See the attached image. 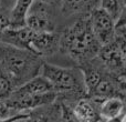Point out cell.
Instances as JSON below:
<instances>
[{
	"instance_id": "1",
	"label": "cell",
	"mask_w": 126,
	"mask_h": 122,
	"mask_svg": "<svg viewBox=\"0 0 126 122\" xmlns=\"http://www.w3.org/2000/svg\"><path fill=\"white\" fill-rule=\"evenodd\" d=\"M89 16L79 17L61 31L60 52L71 58L78 65L97 57L102 48L93 32Z\"/></svg>"
},
{
	"instance_id": "2",
	"label": "cell",
	"mask_w": 126,
	"mask_h": 122,
	"mask_svg": "<svg viewBox=\"0 0 126 122\" xmlns=\"http://www.w3.org/2000/svg\"><path fill=\"white\" fill-rule=\"evenodd\" d=\"M44 58L32 50L0 42V64L11 78L16 88L39 76Z\"/></svg>"
},
{
	"instance_id": "3",
	"label": "cell",
	"mask_w": 126,
	"mask_h": 122,
	"mask_svg": "<svg viewBox=\"0 0 126 122\" xmlns=\"http://www.w3.org/2000/svg\"><path fill=\"white\" fill-rule=\"evenodd\" d=\"M40 74L51 82L59 100L74 105L78 100L86 97L84 76L80 67L62 68L44 62Z\"/></svg>"
},
{
	"instance_id": "4",
	"label": "cell",
	"mask_w": 126,
	"mask_h": 122,
	"mask_svg": "<svg viewBox=\"0 0 126 122\" xmlns=\"http://www.w3.org/2000/svg\"><path fill=\"white\" fill-rule=\"evenodd\" d=\"M52 7L41 0H34L27 17V26L35 32L54 31L55 21Z\"/></svg>"
},
{
	"instance_id": "5",
	"label": "cell",
	"mask_w": 126,
	"mask_h": 122,
	"mask_svg": "<svg viewBox=\"0 0 126 122\" xmlns=\"http://www.w3.org/2000/svg\"><path fill=\"white\" fill-rule=\"evenodd\" d=\"M90 22L94 35L102 46L107 44L115 38L116 21L101 7L90 13Z\"/></svg>"
},
{
	"instance_id": "6",
	"label": "cell",
	"mask_w": 126,
	"mask_h": 122,
	"mask_svg": "<svg viewBox=\"0 0 126 122\" xmlns=\"http://www.w3.org/2000/svg\"><path fill=\"white\" fill-rule=\"evenodd\" d=\"M58 92L50 91L40 94H29V96H10L7 99L8 104L16 112L32 110L34 108L41 107L44 104L52 103L57 100Z\"/></svg>"
},
{
	"instance_id": "7",
	"label": "cell",
	"mask_w": 126,
	"mask_h": 122,
	"mask_svg": "<svg viewBox=\"0 0 126 122\" xmlns=\"http://www.w3.org/2000/svg\"><path fill=\"white\" fill-rule=\"evenodd\" d=\"M61 32L58 31H42L35 32L31 41V50L39 56L46 58L53 56L60 51Z\"/></svg>"
},
{
	"instance_id": "8",
	"label": "cell",
	"mask_w": 126,
	"mask_h": 122,
	"mask_svg": "<svg viewBox=\"0 0 126 122\" xmlns=\"http://www.w3.org/2000/svg\"><path fill=\"white\" fill-rule=\"evenodd\" d=\"M97 105V110L102 121H115L118 120L122 113L125 111V103L120 96L107 97L97 99L91 98Z\"/></svg>"
},
{
	"instance_id": "9",
	"label": "cell",
	"mask_w": 126,
	"mask_h": 122,
	"mask_svg": "<svg viewBox=\"0 0 126 122\" xmlns=\"http://www.w3.org/2000/svg\"><path fill=\"white\" fill-rule=\"evenodd\" d=\"M33 35H34V31L28 26L21 27V28L9 27L3 32L0 42L17 47V48L31 50V41H32Z\"/></svg>"
},
{
	"instance_id": "10",
	"label": "cell",
	"mask_w": 126,
	"mask_h": 122,
	"mask_svg": "<svg viewBox=\"0 0 126 122\" xmlns=\"http://www.w3.org/2000/svg\"><path fill=\"white\" fill-rule=\"evenodd\" d=\"M101 7V0H62L60 4L61 13L69 16H89L93 10Z\"/></svg>"
},
{
	"instance_id": "11",
	"label": "cell",
	"mask_w": 126,
	"mask_h": 122,
	"mask_svg": "<svg viewBox=\"0 0 126 122\" xmlns=\"http://www.w3.org/2000/svg\"><path fill=\"white\" fill-rule=\"evenodd\" d=\"M73 111L78 122L102 121L97 110V105L90 97H83L73 105Z\"/></svg>"
},
{
	"instance_id": "12",
	"label": "cell",
	"mask_w": 126,
	"mask_h": 122,
	"mask_svg": "<svg viewBox=\"0 0 126 122\" xmlns=\"http://www.w3.org/2000/svg\"><path fill=\"white\" fill-rule=\"evenodd\" d=\"M62 109L60 101L44 104L28 111V121H61Z\"/></svg>"
},
{
	"instance_id": "13",
	"label": "cell",
	"mask_w": 126,
	"mask_h": 122,
	"mask_svg": "<svg viewBox=\"0 0 126 122\" xmlns=\"http://www.w3.org/2000/svg\"><path fill=\"white\" fill-rule=\"evenodd\" d=\"M54 91L53 85L47 78L42 74L32 78L31 80L27 81L26 83L21 84L20 87L16 88L11 96H29V94H40L46 92Z\"/></svg>"
},
{
	"instance_id": "14",
	"label": "cell",
	"mask_w": 126,
	"mask_h": 122,
	"mask_svg": "<svg viewBox=\"0 0 126 122\" xmlns=\"http://www.w3.org/2000/svg\"><path fill=\"white\" fill-rule=\"evenodd\" d=\"M34 0H17L9 12L11 28H21L27 26V17Z\"/></svg>"
},
{
	"instance_id": "15",
	"label": "cell",
	"mask_w": 126,
	"mask_h": 122,
	"mask_svg": "<svg viewBox=\"0 0 126 122\" xmlns=\"http://www.w3.org/2000/svg\"><path fill=\"white\" fill-rule=\"evenodd\" d=\"M125 4L126 0H101V8L104 9L115 21L120 18Z\"/></svg>"
},
{
	"instance_id": "16",
	"label": "cell",
	"mask_w": 126,
	"mask_h": 122,
	"mask_svg": "<svg viewBox=\"0 0 126 122\" xmlns=\"http://www.w3.org/2000/svg\"><path fill=\"white\" fill-rule=\"evenodd\" d=\"M16 87L7 71L0 64V99H8L15 91Z\"/></svg>"
},
{
	"instance_id": "17",
	"label": "cell",
	"mask_w": 126,
	"mask_h": 122,
	"mask_svg": "<svg viewBox=\"0 0 126 122\" xmlns=\"http://www.w3.org/2000/svg\"><path fill=\"white\" fill-rule=\"evenodd\" d=\"M16 114L17 112L8 104L7 99H0V121H9V119Z\"/></svg>"
},
{
	"instance_id": "18",
	"label": "cell",
	"mask_w": 126,
	"mask_h": 122,
	"mask_svg": "<svg viewBox=\"0 0 126 122\" xmlns=\"http://www.w3.org/2000/svg\"><path fill=\"white\" fill-rule=\"evenodd\" d=\"M10 27V19H9V13L6 11H0V41L3 32Z\"/></svg>"
},
{
	"instance_id": "19",
	"label": "cell",
	"mask_w": 126,
	"mask_h": 122,
	"mask_svg": "<svg viewBox=\"0 0 126 122\" xmlns=\"http://www.w3.org/2000/svg\"><path fill=\"white\" fill-rule=\"evenodd\" d=\"M118 27H126V4L124 9H123L122 13H121L120 18L116 21V28H118Z\"/></svg>"
},
{
	"instance_id": "20",
	"label": "cell",
	"mask_w": 126,
	"mask_h": 122,
	"mask_svg": "<svg viewBox=\"0 0 126 122\" xmlns=\"http://www.w3.org/2000/svg\"><path fill=\"white\" fill-rule=\"evenodd\" d=\"M41 1H44V2H47V3L51 4V6L55 7V6H60L62 0H41Z\"/></svg>"
},
{
	"instance_id": "21",
	"label": "cell",
	"mask_w": 126,
	"mask_h": 122,
	"mask_svg": "<svg viewBox=\"0 0 126 122\" xmlns=\"http://www.w3.org/2000/svg\"><path fill=\"white\" fill-rule=\"evenodd\" d=\"M120 88H121V91H126V80L121 81V83H120Z\"/></svg>"
},
{
	"instance_id": "22",
	"label": "cell",
	"mask_w": 126,
	"mask_h": 122,
	"mask_svg": "<svg viewBox=\"0 0 126 122\" xmlns=\"http://www.w3.org/2000/svg\"><path fill=\"white\" fill-rule=\"evenodd\" d=\"M118 121H123V122H126V109L125 111L122 113V116L120 117V119H118Z\"/></svg>"
}]
</instances>
